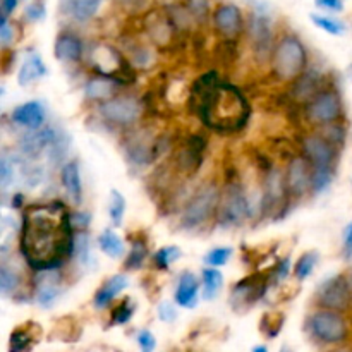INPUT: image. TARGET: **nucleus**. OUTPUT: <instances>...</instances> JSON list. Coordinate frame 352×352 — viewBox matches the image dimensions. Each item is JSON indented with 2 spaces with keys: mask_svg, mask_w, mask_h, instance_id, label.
<instances>
[{
  "mask_svg": "<svg viewBox=\"0 0 352 352\" xmlns=\"http://www.w3.org/2000/svg\"><path fill=\"white\" fill-rule=\"evenodd\" d=\"M72 227V215L64 203L28 206L21 229V251L28 265L38 272L57 270L74 254Z\"/></svg>",
  "mask_w": 352,
  "mask_h": 352,
  "instance_id": "obj_1",
  "label": "nucleus"
},
{
  "mask_svg": "<svg viewBox=\"0 0 352 352\" xmlns=\"http://www.w3.org/2000/svg\"><path fill=\"white\" fill-rule=\"evenodd\" d=\"M250 103L239 88L219 82L198 109V117L213 131L236 133L250 119Z\"/></svg>",
  "mask_w": 352,
  "mask_h": 352,
  "instance_id": "obj_2",
  "label": "nucleus"
},
{
  "mask_svg": "<svg viewBox=\"0 0 352 352\" xmlns=\"http://www.w3.org/2000/svg\"><path fill=\"white\" fill-rule=\"evenodd\" d=\"M270 62L275 78L280 81H298L308 65V52L296 34H284L277 40Z\"/></svg>",
  "mask_w": 352,
  "mask_h": 352,
  "instance_id": "obj_3",
  "label": "nucleus"
},
{
  "mask_svg": "<svg viewBox=\"0 0 352 352\" xmlns=\"http://www.w3.org/2000/svg\"><path fill=\"white\" fill-rule=\"evenodd\" d=\"M253 215V203L239 182H229L220 192L217 222L222 227H239Z\"/></svg>",
  "mask_w": 352,
  "mask_h": 352,
  "instance_id": "obj_4",
  "label": "nucleus"
},
{
  "mask_svg": "<svg viewBox=\"0 0 352 352\" xmlns=\"http://www.w3.org/2000/svg\"><path fill=\"white\" fill-rule=\"evenodd\" d=\"M220 189L217 184H205L186 203L181 215V226L188 230L199 229L210 219L217 217L220 203Z\"/></svg>",
  "mask_w": 352,
  "mask_h": 352,
  "instance_id": "obj_5",
  "label": "nucleus"
},
{
  "mask_svg": "<svg viewBox=\"0 0 352 352\" xmlns=\"http://www.w3.org/2000/svg\"><path fill=\"white\" fill-rule=\"evenodd\" d=\"M91 58L95 71H98L100 76H103V78L113 79L119 85L133 82V69L129 67L126 57L117 48L110 47V45H98L93 50Z\"/></svg>",
  "mask_w": 352,
  "mask_h": 352,
  "instance_id": "obj_6",
  "label": "nucleus"
},
{
  "mask_svg": "<svg viewBox=\"0 0 352 352\" xmlns=\"http://www.w3.org/2000/svg\"><path fill=\"white\" fill-rule=\"evenodd\" d=\"M308 330L323 344H339L347 339V323L337 311L320 309L308 318Z\"/></svg>",
  "mask_w": 352,
  "mask_h": 352,
  "instance_id": "obj_7",
  "label": "nucleus"
},
{
  "mask_svg": "<svg viewBox=\"0 0 352 352\" xmlns=\"http://www.w3.org/2000/svg\"><path fill=\"white\" fill-rule=\"evenodd\" d=\"M248 31H250L251 45H253L254 57L258 58V62L272 60V54L277 45L272 17L263 10H254L250 17Z\"/></svg>",
  "mask_w": 352,
  "mask_h": 352,
  "instance_id": "obj_8",
  "label": "nucleus"
},
{
  "mask_svg": "<svg viewBox=\"0 0 352 352\" xmlns=\"http://www.w3.org/2000/svg\"><path fill=\"white\" fill-rule=\"evenodd\" d=\"M143 112V105L138 98L129 95H120L98 105V113L105 122L112 126H133Z\"/></svg>",
  "mask_w": 352,
  "mask_h": 352,
  "instance_id": "obj_9",
  "label": "nucleus"
},
{
  "mask_svg": "<svg viewBox=\"0 0 352 352\" xmlns=\"http://www.w3.org/2000/svg\"><path fill=\"white\" fill-rule=\"evenodd\" d=\"M342 116V100L333 89H323L306 105V119L315 126H332Z\"/></svg>",
  "mask_w": 352,
  "mask_h": 352,
  "instance_id": "obj_10",
  "label": "nucleus"
},
{
  "mask_svg": "<svg viewBox=\"0 0 352 352\" xmlns=\"http://www.w3.org/2000/svg\"><path fill=\"white\" fill-rule=\"evenodd\" d=\"M316 302L320 308L330 311H344L352 305V296L346 275H333L327 278L316 291Z\"/></svg>",
  "mask_w": 352,
  "mask_h": 352,
  "instance_id": "obj_11",
  "label": "nucleus"
},
{
  "mask_svg": "<svg viewBox=\"0 0 352 352\" xmlns=\"http://www.w3.org/2000/svg\"><path fill=\"white\" fill-rule=\"evenodd\" d=\"M302 153L311 165L313 172L332 170L336 165V144L322 134H308L302 138Z\"/></svg>",
  "mask_w": 352,
  "mask_h": 352,
  "instance_id": "obj_12",
  "label": "nucleus"
},
{
  "mask_svg": "<svg viewBox=\"0 0 352 352\" xmlns=\"http://www.w3.org/2000/svg\"><path fill=\"white\" fill-rule=\"evenodd\" d=\"M212 21L217 33L229 41H236L244 31V16L237 3L226 2L217 6Z\"/></svg>",
  "mask_w": 352,
  "mask_h": 352,
  "instance_id": "obj_13",
  "label": "nucleus"
},
{
  "mask_svg": "<svg viewBox=\"0 0 352 352\" xmlns=\"http://www.w3.org/2000/svg\"><path fill=\"white\" fill-rule=\"evenodd\" d=\"M285 182H287L289 195L294 198H302L309 191H313V168L305 155L294 157L289 162Z\"/></svg>",
  "mask_w": 352,
  "mask_h": 352,
  "instance_id": "obj_14",
  "label": "nucleus"
},
{
  "mask_svg": "<svg viewBox=\"0 0 352 352\" xmlns=\"http://www.w3.org/2000/svg\"><path fill=\"white\" fill-rule=\"evenodd\" d=\"M62 294V277L57 270L40 272L34 282V301L40 308H52Z\"/></svg>",
  "mask_w": 352,
  "mask_h": 352,
  "instance_id": "obj_15",
  "label": "nucleus"
},
{
  "mask_svg": "<svg viewBox=\"0 0 352 352\" xmlns=\"http://www.w3.org/2000/svg\"><path fill=\"white\" fill-rule=\"evenodd\" d=\"M58 138L55 129L43 127V129L31 131L30 134H24L19 140V150L24 158H38L43 151H50Z\"/></svg>",
  "mask_w": 352,
  "mask_h": 352,
  "instance_id": "obj_16",
  "label": "nucleus"
},
{
  "mask_svg": "<svg viewBox=\"0 0 352 352\" xmlns=\"http://www.w3.org/2000/svg\"><path fill=\"white\" fill-rule=\"evenodd\" d=\"M289 195L287 182H285V174H282L278 168L272 167L270 170L265 174L263 181V205L267 210L278 208L285 203Z\"/></svg>",
  "mask_w": 352,
  "mask_h": 352,
  "instance_id": "obj_17",
  "label": "nucleus"
},
{
  "mask_svg": "<svg viewBox=\"0 0 352 352\" xmlns=\"http://www.w3.org/2000/svg\"><path fill=\"white\" fill-rule=\"evenodd\" d=\"M268 284L263 277L260 275H253L250 278H244L239 284H236V287L232 289V296H230V301H232V308L239 309L241 306H251L258 301L260 298H263L265 291H267Z\"/></svg>",
  "mask_w": 352,
  "mask_h": 352,
  "instance_id": "obj_18",
  "label": "nucleus"
},
{
  "mask_svg": "<svg viewBox=\"0 0 352 352\" xmlns=\"http://www.w3.org/2000/svg\"><path fill=\"white\" fill-rule=\"evenodd\" d=\"M105 0H60L58 9L74 23L85 24L95 19Z\"/></svg>",
  "mask_w": 352,
  "mask_h": 352,
  "instance_id": "obj_19",
  "label": "nucleus"
},
{
  "mask_svg": "<svg viewBox=\"0 0 352 352\" xmlns=\"http://www.w3.org/2000/svg\"><path fill=\"white\" fill-rule=\"evenodd\" d=\"M10 119L16 126L24 127L28 131H38L45 124L47 113H45L43 105L40 102H26L12 110Z\"/></svg>",
  "mask_w": 352,
  "mask_h": 352,
  "instance_id": "obj_20",
  "label": "nucleus"
},
{
  "mask_svg": "<svg viewBox=\"0 0 352 352\" xmlns=\"http://www.w3.org/2000/svg\"><path fill=\"white\" fill-rule=\"evenodd\" d=\"M82 52H85V45H82L81 38L71 31H64L58 34L54 43L55 57L65 64H76L81 60Z\"/></svg>",
  "mask_w": 352,
  "mask_h": 352,
  "instance_id": "obj_21",
  "label": "nucleus"
},
{
  "mask_svg": "<svg viewBox=\"0 0 352 352\" xmlns=\"http://www.w3.org/2000/svg\"><path fill=\"white\" fill-rule=\"evenodd\" d=\"M144 28H146L151 40L158 45L168 43L177 33L165 10H153V12L148 14L146 19H144Z\"/></svg>",
  "mask_w": 352,
  "mask_h": 352,
  "instance_id": "obj_22",
  "label": "nucleus"
},
{
  "mask_svg": "<svg viewBox=\"0 0 352 352\" xmlns=\"http://www.w3.org/2000/svg\"><path fill=\"white\" fill-rule=\"evenodd\" d=\"M199 280L195 274L191 272H184L179 278L177 289H175L174 301L181 308L192 309L198 306V296H199Z\"/></svg>",
  "mask_w": 352,
  "mask_h": 352,
  "instance_id": "obj_23",
  "label": "nucleus"
},
{
  "mask_svg": "<svg viewBox=\"0 0 352 352\" xmlns=\"http://www.w3.org/2000/svg\"><path fill=\"white\" fill-rule=\"evenodd\" d=\"M60 182L65 189V195L71 198L72 203L79 205L82 201V182L81 168L76 160L67 162L60 170Z\"/></svg>",
  "mask_w": 352,
  "mask_h": 352,
  "instance_id": "obj_24",
  "label": "nucleus"
},
{
  "mask_svg": "<svg viewBox=\"0 0 352 352\" xmlns=\"http://www.w3.org/2000/svg\"><path fill=\"white\" fill-rule=\"evenodd\" d=\"M127 285H129V277H127V275L119 274V275H113V277H110L109 280H107L105 284L98 289V292L95 294V299H93V305H95V308L96 309L107 308V306H109L110 302H112L113 299H116L117 296H119L120 292L127 287Z\"/></svg>",
  "mask_w": 352,
  "mask_h": 352,
  "instance_id": "obj_25",
  "label": "nucleus"
},
{
  "mask_svg": "<svg viewBox=\"0 0 352 352\" xmlns=\"http://www.w3.org/2000/svg\"><path fill=\"white\" fill-rule=\"evenodd\" d=\"M117 88H119V82H116L113 79L103 78V76H98V78H91L85 86L86 98L93 100V102H109V100L116 98Z\"/></svg>",
  "mask_w": 352,
  "mask_h": 352,
  "instance_id": "obj_26",
  "label": "nucleus"
},
{
  "mask_svg": "<svg viewBox=\"0 0 352 352\" xmlns=\"http://www.w3.org/2000/svg\"><path fill=\"white\" fill-rule=\"evenodd\" d=\"M47 74V65L41 60V57L34 52H30L24 58L23 65L19 69V74H17V81L21 86H28L31 82H34L36 79L43 78Z\"/></svg>",
  "mask_w": 352,
  "mask_h": 352,
  "instance_id": "obj_27",
  "label": "nucleus"
},
{
  "mask_svg": "<svg viewBox=\"0 0 352 352\" xmlns=\"http://www.w3.org/2000/svg\"><path fill=\"white\" fill-rule=\"evenodd\" d=\"M98 246L109 258H120L124 254V243L112 229H105L98 236Z\"/></svg>",
  "mask_w": 352,
  "mask_h": 352,
  "instance_id": "obj_28",
  "label": "nucleus"
},
{
  "mask_svg": "<svg viewBox=\"0 0 352 352\" xmlns=\"http://www.w3.org/2000/svg\"><path fill=\"white\" fill-rule=\"evenodd\" d=\"M318 85L320 78L315 74H302L301 78L296 81L294 86V96L298 100H306V102H311L316 95H318Z\"/></svg>",
  "mask_w": 352,
  "mask_h": 352,
  "instance_id": "obj_29",
  "label": "nucleus"
},
{
  "mask_svg": "<svg viewBox=\"0 0 352 352\" xmlns=\"http://www.w3.org/2000/svg\"><path fill=\"white\" fill-rule=\"evenodd\" d=\"M203 298L206 299V301H212V299L217 298V294L220 292V289H222V284H223V277L222 274H220V270H217V268H205L203 270Z\"/></svg>",
  "mask_w": 352,
  "mask_h": 352,
  "instance_id": "obj_30",
  "label": "nucleus"
},
{
  "mask_svg": "<svg viewBox=\"0 0 352 352\" xmlns=\"http://www.w3.org/2000/svg\"><path fill=\"white\" fill-rule=\"evenodd\" d=\"M309 19H311V23L315 24L316 28L323 30L325 33L333 34V36H342L347 30L346 24H344L342 21L337 19V17H332V16H323V14H309Z\"/></svg>",
  "mask_w": 352,
  "mask_h": 352,
  "instance_id": "obj_31",
  "label": "nucleus"
},
{
  "mask_svg": "<svg viewBox=\"0 0 352 352\" xmlns=\"http://www.w3.org/2000/svg\"><path fill=\"white\" fill-rule=\"evenodd\" d=\"M74 256L81 263V267H91L93 265V254H91V239L89 234L85 230H79L76 234V244H74Z\"/></svg>",
  "mask_w": 352,
  "mask_h": 352,
  "instance_id": "obj_32",
  "label": "nucleus"
},
{
  "mask_svg": "<svg viewBox=\"0 0 352 352\" xmlns=\"http://www.w3.org/2000/svg\"><path fill=\"white\" fill-rule=\"evenodd\" d=\"M19 274L7 263H2V267H0V292H2V296L14 294L19 289Z\"/></svg>",
  "mask_w": 352,
  "mask_h": 352,
  "instance_id": "obj_33",
  "label": "nucleus"
},
{
  "mask_svg": "<svg viewBox=\"0 0 352 352\" xmlns=\"http://www.w3.org/2000/svg\"><path fill=\"white\" fill-rule=\"evenodd\" d=\"M124 213H126V199L120 195L117 189H112L110 191V201H109V215L110 220L116 227L122 226Z\"/></svg>",
  "mask_w": 352,
  "mask_h": 352,
  "instance_id": "obj_34",
  "label": "nucleus"
},
{
  "mask_svg": "<svg viewBox=\"0 0 352 352\" xmlns=\"http://www.w3.org/2000/svg\"><path fill=\"white\" fill-rule=\"evenodd\" d=\"M316 263H318V253H315V251H308V253L302 254L301 258L298 260V263H296L294 267V275L298 280H306V278L309 277V275L313 274V270H315Z\"/></svg>",
  "mask_w": 352,
  "mask_h": 352,
  "instance_id": "obj_35",
  "label": "nucleus"
},
{
  "mask_svg": "<svg viewBox=\"0 0 352 352\" xmlns=\"http://www.w3.org/2000/svg\"><path fill=\"white\" fill-rule=\"evenodd\" d=\"M34 339L30 330L17 329L10 333L9 339V352H26L33 347Z\"/></svg>",
  "mask_w": 352,
  "mask_h": 352,
  "instance_id": "obj_36",
  "label": "nucleus"
},
{
  "mask_svg": "<svg viewBox=\"0 0 352 352\" xmlns=\"http://www.w3.org/2000/svg\"><path fill=\"white\" fill-rule=\"evenodd\" d=\"M16 158L10 157V155H2V158H0V184L3 189L9 188L16 179Z\"/></svg>",
  "mask_w": 352,
  "mask_h": 352,
  "instance_id": "obj_37",
  "label": "nucleus"
},
{
  "mask_svg": "<svg viewBox=\"0 0 352 352\" xmlns=\"http://www.w3.org/2000/svg\"><path fill=\"white\" fill-rule=\"evenodd\" d=\"M181 254H182L181 250H179L177 246H165L155 253L153 261L155 265H157V268H160V270H167L175 260L181 258Z\"/></svg>",
  "mask_w": 352,
  "mask_h": 352,
  "instance_id": "obj_38",
  "label": "nucleus"
},
{
  "mask_svg": "<svg viewBox=\"0 0 352 352\" xmlns=\"http://www.w3.org/2000/svg\"><path fill=\"white\" fill-rule=\"evenodd\" d=\"M146 256H148L146 246H144V243L138 241V243H134L133 248H131V251H129V254H127L124 267H126L127 270H136V268H140L141 265L144 263Z\"/></svg>",
  "mask_w": 352,
  "mask_h": 352,
  "instance_id": "obj_39",
  "label": "nucleus"
},
{
  "mask_svg": "<svg viewBox=\"0 0 352 352\" xmlns=\"http://www.w3.org/2000/svg\"><path fill=\"white\" fill-rule=\"evenodd\" d=\"M189 12L198 24H205L210 16V0H184Z\"/></svg>",
  "mask_w": 352,
  "mask_h": 352,
  "instance_id": "obj_40",
  "label": "nucleus"
},
{
  "mask_svg": "<svg viewBox=\"0 0 352 352\" xmlns=\"http://www.w3.org/2000/svg\"><path fill=\"white\" fill-rule=\"evenodd\" d=\"M134 311H136V306L131 302V299H124L122 302H119V305L113 308L112 322L116 323V325H124V323H127L133 318Z\"/></svg>",
  "mask_w": 352,
  "mask_h": 352,
  "instance_id": "obj_41",
  "label": "nucleus"
},
{
  "mask_svg": "<svg viewBox=\"0 0 352 352\" xmlns=\"http://www.w3.org/2000/svg\"><path fill=\"white\" fill-rule=\"evenodd\" d=\"M230 256H232V250L230 248H215V250L208 251L205 254V263L210 265L212 268H219L227 265Z\"/></svg>",
  "mask_w": 352,
  "mask_h": 352,
  "instance_id": "obj_42",
  "label": "nucleus"
},
{
  "mask_svg": "<svg viewBox=\"0 0 352 352\" xmlns=\"http://www.w3.org/2000/svg\"><path fill=\"white\" fill-rule=\"evenodd\" d=\"M282 325H284V316H282L280 313H277V315L268 313V315H265L263 320H261V330H263L270 339H274V337L278 336Z\"/></svg>",
  "mask_w": 352,
  "mask_h": 352,
  "instance_id": "obj_43",
  "label": "nucleus"
},
{
  "mask_svg": "<svg viewBox=\"0 0 352 352\" xmlns=\"http://www.w3.org/2000/svg\"><path fill=\"white\" fill-rule=\"evenodd\" d=\"M47 16V7H45L43 0H33L26 6L24 9V17H26L30 23H38V21H43Z\"/></svg>",
  "mask_w": 352,
  "mask_h": 352,
  "instance_id": "obj_44",
  "label": "nucleus"
},
{
  "mask_svg": "<svg viewBox=\"0 0 352 352\" xmlns=\"http://www.w3.org/2000/svg\"><path fill=\"white\" fill-rule=\"evenodd\" d=\"M14 41V26H10L9 17H0V43L3 48L9 47Z\"/></svg>",
  "mask_w": 352,
  "mask_h": 352,
  "instance_id": "obj_45",
  "label": "nucleus"
},
{
  "mask_svg": "<svg viewBox=\"0 0 352 352\" xmlns=\"http://www.w3.org/2000/svg\"><path fill=\"white\" fill-rule=\"evenodd\" d=\"M138 344H140L141 352H153L155 347H157V340H155V336L150 330H141L138 333Z\"/></svg>",
  "mask_w": 352,
  "mask_h": 352,
  "instance_id": "obj_46",
  "label": "nucleus"
},
{
  "mask_svg": "<svg viewBox=\"0 0 352 352\" xmlns=\"http://www.w3.org/2000/svg\"><path fill=\"white\" fill-rule=\"evenodd\" d=\"M158 318H160L162 322H165V323L174 322V320L177 318V311H175L174 305H172V302H168V301L160 302V306H158Z\"/></svg>",
  "mask_w": 352,
  "mask_h": 352,
  "instance_id": "obj_47",
  "label": "nucleus"
},
{
  "mask_svg": "<svg viewBox=\"0 0 352 352\" xmlns=\"http://www.w3.org/2000/svg\"><path fill=\"white\" fill-rule=\"evenodd\" d=\"M289 270H291V258H285V260L278 261L277 267H275L274 270V275H272V280L282 282L284 278H287Z\"/></svg>",
  "mask_w": 352,
  "mask_h": 352,
  "instance_id": "obj_48",
  "label": "nucleus"
},
{
  "mask_svg": "<svg viewBox=\"0 0 352 352\" xmlns=\"http://www.w3.org/2000/svg\"><path fill=\"white\" fill-rule=\"evenodd\" d=\"M315 6L318 9L327 10V12H342L344 0H315Z\"/></svg>",
  "mask_w": 352,
  "mask_h": 352,
  "instance_id": "obj_49",
  "label": "nucleus"
},
{
  "mask_svg": "<svg viewBox=\"0 0 352 352\" xmlns=\"http://www.w3.org/2000/svg\"><path fill=\"white\" fill-rule=\"evenodd\" d=\"M21 0H2L0 2V9H2V16L3 17H9L10 14L14 12V10L17 9V6H19Z\"/></svg>",
  "mask_w": 352,
  "mask_h": 352,
  "instance_id": "obj_50",
  "label": "nucleus"
},
{
  "mask_svg": "<svg viewBox=\"0 0 352 352\" xmlns=\"http://www.w3.org/2000/svg\"><path fill=\"white\" fill-rule=\"evenodd\" d=\"M344 246H346L349 253H352V222L344 230Z\"/></svg>",
  "mask_w": 352,
  "mask_h": 352,
  "instance_id": "obj_51",
  "label": "nucleus"
},
{
  "mask_svg": "<svg viewBox=\"0 0 352 352\" xmlns=\"http://www.w3.org/2000/svg\"><path fill=\"white\" fill-rule=\"evenodd\" d=\"M117 2L124 7H138L143 0H117Z\"/></svg>",
  "mask_w": 352,
  "mask_h": 352,
  "instance_id": "obj_52",
  "label": "nucleus"
},
{
  "mask_svg": "<svg viewBox=\"0 0 352 352\" xmlns=\"http://www.w3.org/2000/svg\"><path fill=\"white\" fill-rule=\"evenodd\" d=\"M346 278H347V284H349V289H351V296H352V268H349L346 274Z\"/></svg>",
  "mask_w": 352,
  "mask_h": 352,
  "instance_id": "obj_53",
  "label": "nucleus"
},
{
  "mask_svg": "<svg viewBox=\"0 0 352 352\" xmlns=\"http://www.w3.org/2000/svg\"><path fill=\"white\" fill-rule=\"evenodd\" d=\"M253 352H268V349H267V346H256L253 349Z\"/></svg>",
  "mask_w": 352,
  "mask_h": 352,
  "instance_id": "obj_54",
  "label": "nucleus"
},
{
  "mask_svg": "<svg viewBox=\"0 0 352 352\" xmlns=\"http://www.w3.org/2000/svg\"><path fill=\"white\" fill-rule=\"evenodd\" d=\"M347 76H349V79L352 81V64L349 65V69H347Z\"/></svg>",
  "mask_w": 352,
  "mask_h": 352,
  "instance_id": "obj_55",
  "label": "nucleus"
},
{
  "mask_svg": "<svg viewBox=\"0 0 352 352\" xmlns=\"http://www.w3.org/2000/svg\"><path fill=\"white\" fill-rule=\"evenodd\" d=\"M280 352H291V351H289V349H285V347H284V349H282Z\"/></svg>",
  "mask_w": 352,
  "mask_h": 352,
  "instance_id": "obj_56",
  "label": "nucleus"
},
{
  "mask_svg": "<svg viewBox=\"0 0 352 352\" xmlns=\"http://www.w3.org/2000/svg\"><path fill=\"white\" fill-rule=\"evenodd\" d=\"M336 352H351V351H336Z\"/></svg>",
  "mask_w": 352,
  "mask_h": 352,
  "instance_id": "obj_57",
  "label": "nucleus"
}]
</instances>
